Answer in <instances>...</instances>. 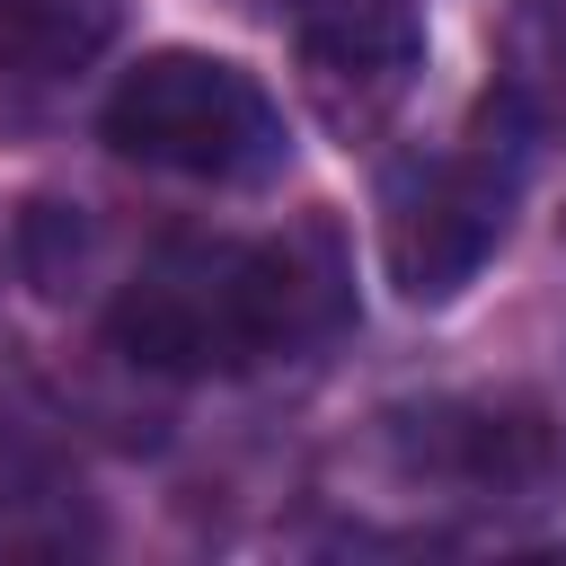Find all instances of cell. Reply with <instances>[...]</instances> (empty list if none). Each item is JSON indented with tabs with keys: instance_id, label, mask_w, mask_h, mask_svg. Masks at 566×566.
Returning a JSON list of instances; mask_svg holds the SVG:
<instances>
[{
	"instance_id": "8992f818",
	"label": "cell",
	"mask_w": 566,
	"mask_h": 566,
	"mask_svg": "<svg viewBox=\"0 0 566 566\" xmlns=\"http://www.w3.org/2000/svg\"><path fill=\"white\" fill-rule=\"evenodd\" d=\"M478 115L531 159L566 133V0H513V18L495 27V71Z\"/></svg>"
},
{
	"instance_id": "7a4b0ae2",
	"label": "cell",
	"mask_w": 566,
	"mask_h": 566,
	"mask_svg": "<svg viewBox=\"0 0 566 566\" xmlns=\"http://www.w3.org/2000/svg\"><path fill=\"white\" fill-rule=\"evenodd\" d=\"M363 469L389 486L380 504L433 522H531L566 495V433L531 398H416L371 416Z\"/></svg>"
},
{
	"instance_id": "6da1fadb",
	"label": "cell",
	"mask_w": 566,
	"mask_h": 566,
	"mask_svg": "<svg viewBox=\"0 0 566 566\" xmlns=\"http://www.w3.org/2000/svg\"><path fill=\"white\" fill-rule=\"evenodd\" d=\"M345 327H354V265L327 212H301L274 239H168L124 274L106 310L115 354L168 380L310 363Z\"/></svg>"
},
{
	"instance_id": "5b68a950",
	"label": "cell",
	"mask_w": 566,
	"mask_h": 566,
	"mask_svg": "<svg viewBox=\"0 0 566 566\" xmlns=\"http://www.w3.org/2000/svg\"><path fill=\"white\" fill-rule=\"evenodd\" d=\"M239 9L292 18L301 88H310V106H318V124L336 142H371L407 106V88L424 71L416 0H239Z\"/></svg>"
},
{
	"instance_id": "ba28073f",
	"label": "cell",
	"mask_w": 566,
	"mask_h": 566,
	"mask_svg": "<svg viewBox=\"0 0 566 566\" xmlns=\"http://www.w3.org/2000/svg\"><path fill=\"white\" fill-rule=\"evenodd\" d=\"M557 230H566V212H557Z\"/></svg>"
},
{
	"instance_id": "3957f363",
	"label": "cell",
	"mask_w": 566,
	"mask_h": 566,
	"mask_svg": "<svg viewBox=\"0 0 566 566\" xmlns=\"http://www.w3.org/2000/svg\"><path fill=\"white\" fill-rule=\"evenodd\" d=\"M97 133L133 159V168H159V177H195V186H265L283 177L292 159V133H283V106L221 53H195V44H168V53H142Z\"/></svg>"
},
{
	"instance_id": "52a82bcc",
	"label": "cell",
	"mask_w": 566,
	"mask_h": 566,
	"mask_svg": "<svg viewBox=\"0 0 566 566\" xmlns=\"http://www.w3.org/2000/svg\"><path fill=\"white\" fill-rule=\"evenodd\" d=\"M124 27V0H0V88L80 80Z\"/></svg>"
},
{
	"instance_id": "277c9868",
	"label": "cell",
	"mask_w": 566,
	"mask_h": 566,
	"mask_svg": "<svg viewBox=\"0 0 566 566\" xmlns=\"http://www.w3.org/2000/svg\"><path fill=\"white\" fill-rule=\"evenodd\" d=\"M522 168H531V150H513L486 115L451 150L398 159L389 186H380V265H389V292L416 301V310L460 301L478 283V265L513 230Z\"/></svg>"
}]
</instances>
